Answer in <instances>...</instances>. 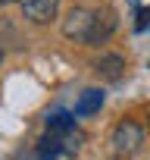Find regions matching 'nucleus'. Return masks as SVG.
Listing matches in <instances>:
<instances>
[{"label":"nucleus","mask_w":150,"mask_h":160,"mask_svg":"<svg viewBox=\"0 0 150 160\" xmlns=\"http://www.w3.org/2000/svg\"><path fill=\"white\" fill-rule=\"evenodd\" d=\"M0 60H3V47H0Z\"/></svg>","instance_id":"nucleus-9"},{"label":"nucleus","mask_w":150,"mask_h":160,"mask_svg":"<svg viewBox=\"0 0 150 160\" xmlns=\"http://www.w3.org/2000/svg\"><path fill=\"white\" fill-rule=\"evenodd\" d=\"M91 22H94V10H88V7H72L69 16H66V22H63V35H66L69 41H82V44H85V38H88V32H91Z\"/></svg>","instance_id":"nucleus-2"},{"label":"nucleus","mask_w":150,"mask_h":160,"mask_svg":"<svg viewBox=\"0 0 150 160\" xmlns=\"http://www.w3.org/2000/svg\"><path fill=\"white\" fill-rule=\"evenodd\" d=\"M0 3H3V7H7V3H13V0H0Z\"/></svg>","instance_id":"nucleus-8"},{"label":"nucleus","mask_w":150,"mask_h":160,"mask_svg":"<svg viewBox=\"0 0 150 160\" xmlns=\"http://www.w3.org/2000/svg\"><path fill=\"white\" fill-rule=\"evenodd\" d=\"M103 107V91L100 88H88L82 98H78V104H75V116H91V113H97Z\"/></svg>","instance_id":"nucleus-5"},{"label":"nucleus","mask_w":150,"mask_h":160,"mask_svg":"<svg viewBox=\"0 0 150 160\" xmlns=\"http://www.w3.org/2000/svg\"><path fill=\"white\" fill-rule=\"evenodd\" d=\"M150 22V10H138V22H134V32H144Z\"/></svg>","instance_id":"nucleus-7"},{"label":"nucleus","mask_w":150,"mask_h":160,"mask_svg":"<svg viewBox=\"0 0 150 160\" xmlns=\"http://www.w3.org/2000/svg\"><path fill=\"white\" fill-rule=\"evenodd\" d=\"M113 148H116V154H138L141 151V144H144V129L134 122V119H122L116 129H113Z\"/></svg>","instance_id":"nucleus-1"},{"label":"nucleus","mask_w":150,"mask_h":160,"mask_svg":"<svg viewBox=\"0 0 150 160\" xmlns=\"http://www.w3.org/2000/svg\"><path fill=\"white\" fill-rule=\"evenodd\" d=\"M116 25H119V19H116V10H113V7H100V10H94V22H91V32H88L85 44H91V47L103 44V41L116 32Z\"/></svg>","instance_id":"nucleus-3"},{"label":"nucleus","mask_w":150,"mask_h":160,"mask_svg":"<svg viewBox=\"0 0 150 160\" xmlns=\"http://www.w3.org/2000/svg\"><path fill=\"white\" fill-rule=\"evenodd\" d=\"M122 69H125V60H122L119 53H106V57L97 60V72H100L103 78H110V82H116V78L122 75Z\"/></svg>","instance_id":"nucleus-6"},{"label":"nucleus","mask_w":150,"mask_h":160,"mask_svg":"<svg viewBox=\"0 0 150 160\" xmlns=\"http://www.w3.org/2000/svg\"><path fill=\"white\" fill-rule=\"evenodd\" d=\"M22 10H25V19L44 25V22L56 19V13H59V0H22Z\"/></svg>","instance_id":"nucleus-4"},{"label":"nucleus","mask_w":150,"mask_h":160,"mask_svg":"<svg viewBox=\"0 0 150 160\" xmlns=\"http://www.w3.org/2000/svg\"><path fill=\"white\" fill-rule=\"evenodd\" d=\"M147 132H150V122H147Z\"/></svg>","instance_id":"nucleus-10"}]
</instances>
